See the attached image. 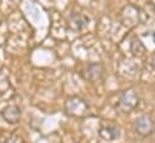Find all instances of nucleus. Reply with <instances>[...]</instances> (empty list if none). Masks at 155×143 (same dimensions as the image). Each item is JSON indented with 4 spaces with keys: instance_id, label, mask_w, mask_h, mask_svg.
Wrapping results in <instances>:
<instances>
[{
    "instance_id": "3",
    "label": "nucleus",
    "mask_w": 155,
    "mask_h": 143,
    "mask_svg": "<svg viewBox=\"0 0 155 143\" xmlns=\"http://www.w3.org/2000/svg\"><path fill=\"white\" fill-rule=\"evenodd\" d=\"M65 111L71 116H84L88 111V104L80 97H70L65 102Z\"/></svg>"
},
{
    "instance_id": "1",
    "label": "nucleus",
    "mask_w": 155,
    "mask_h": 143,
    "mask_svg": "<svg viewBox=\"0 0 155 143\" xmlns=\"http://www.w3.org/2000/svg\"><path fill=\"white\" fill-rule=\"evenodd\" d=\"M139 104V96L133 88L125 90L120 93L116 107L122 113H130L134 110Z\"/></svg>"
},
{
    "instance_id": "2",
    "label": "nucleus",
    "mask_w": 155,
    "mask_h": 143,
    "mask_svg": "<svg viewBox=\"0 0 155 143\" xmlns=\"http://www.w3.org/2000/svg\"><path fill=\"white\" fill-rule=\"evenodd\" d=\"M134 131L140 135L142 137H148L155 131V122L154 119L149 114H142L139 115L133 124Z\"/></svg>"
},
{
    "instance_id": "7",
    "label": "nucleus",
    "mask_w": 155,
    "mask_h": 143,
    "mask_svg": "<svg viewBox=\"0 0 155 143\" xmlns=\"http://www.w3.org/2000/svg\"><path fill=\"white\" fill-rule=\"evenodd\" d=\"M88 22H90V18L82 13H74L69 18V25L74 30H81L88 24Z\"/></svg>"
},
{
    "instance_id": "6",
    "label": "nucleus",
    "mask_w": 155,
    "mask_h": 143,
    "mask_svg": "<svg viewBox=\"0 0 155 143\" xmlns=\"http://www.w3.org/2000/svg\"><path fill=\"white\" fill-rule=\"evenodd\" d=\"M98 133H99L101 138L104 141H114L120 137V130L116 126H111V125L102 126L98 130Z\"/></svg>"
},
{
    "instance_id": "5",
    "label": "nucleus",
    "mask_w": 155,
    "mask_h": 143,
    "mask_svg": "<svg viewBox=\"0 0 155 143\" xmlns=\"http://www.w3.org/2000/svg\"><path fill=\"white\" fill-rule=\"evenodd\" d=\"M1 116L8 124H17L21 118V109L17 105H7L2 109Z\"/></svg>"
},
{
    "instance_id": "4",
    "label": "nucleus",
    "mask_w": 155,
    "mask_h": 143,
    "mask_svg": "<svg viewBox=\"0 0 155 143\" xmlns=\"http://www.w3.org/2000/svg\"><path fill=\"white\" fill-rule=\"evenodd\" d=\"M104 69L101 63H90L82 69V76L85 80L88 81H97L101 80L103 76Z\"/></svg>"
}]
</instances>
